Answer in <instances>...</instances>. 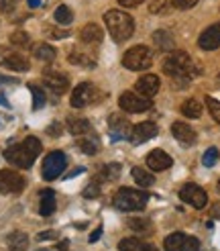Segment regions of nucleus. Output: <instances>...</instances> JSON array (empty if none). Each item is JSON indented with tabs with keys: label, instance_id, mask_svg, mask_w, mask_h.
<instances>
[{
	"label": "nucleus",
	"instance_id": "12",
	"mask_svg": "<svg viewBox=\"0 0 220 251\" xmlns=\"http://www.w3.org/2000/svg\"><path fill=\"white\" fill-rule=\"evenodd\" d=\"M92 96H94V86L90 82H82L76 86V90L71 92V100L69 104L73 108H84L92 102Z\"/></svg>",
	"mask_w": 220,
	"mask_h": 251
},
{
	"label": "nucleus",
	"instance_id": "17",
	"mask_svg": "<svg viewBox=\"0 0 220 251\" xmlns=\"http://www.w3.org/2000/svg\"><path fill=\"white\" fill-rule=\"evenodd\" d=\"M171 135H174L176 139L179 143H183V145H192L196 141V131L190 127L188 123H181V121L171 125Z\"/></svg>",
	"mask_w": 220,
	"mask_h": 251
},
{
	"label": "nucleus",
	"instance_id": "52",
	"mask_svg": "<svg viewBox=\"0 0 220 251\" xmlns=\"http://www.w3.org/2000/svg\"><path fill=\"white\" fill-rule=\"evenodd\" d=\"M82 172H84V168H76V170H73V172H69V174H67V180H69V178H73V176H78V174H82Z\"/></svg>",
	"mask_w": 220,
	"mask_h": 251
},
{
	"label": "nucleus",
	"instance_id": "6",
	"mask_svg": "<svg viewBox=\"0 0 220 251\" xmlns=\"http://www.w3.org/2000/svg\"><path fill=\"white\" fill-rule=\"evenodd\" d=\"M66 166H67V157H66V153H61V151H51V153H47L45 159H43V168H41L43 180H55V178H59V176L64 174Z\"/></svg>",
	"mask_w": 220,
	"mask_h": 251
},
{
	"label": "nucleus",
	"instance_id": "21",
	"mask_svg": "<svg viewBox=\"0 0 220 251\" xmlns=\"http://www.w3.org/2000/svg\"><path fill=\"white\" fill-rule=\"evenodd\" d=\"M67 131L71 135H76V137H82V135H88L92 131V125H90V121H86V119L71 117V119H67Z\"/></svg>",
	"mask_w": 220,
	"mask_h": 251
},
{
	"label": "nucleus",
	"instance_id": "51",
	"mask_svg": "<svg viewBox=\"0 0 220 251\" xmlns=\"http://www.w3.org/2000/svg\"><path fill=\"white\" fill-rule=\"evenodd\" d=\"M27 4L31 8H37V6H41V0H27Z\"/></svg>",
	"mask_w": 220,
	"mask_h": 251
},
{
	"label": "nucleus",
	"instance_id": "38",
	"mask_svg": "<svg viewBox=\"0 0 220 251\" xmlns=\"http://www.w3.org/2000/svg\"><path fill=\"white\" fill-rule=\"evenodd\" d=\"M98 196H100V184H98V182H92L90 186H86L84 198H98Z\"/></svg>",
	"mask_w": 220,
	"mask_h": 251
},
{
	"label": "nucleus",
	"instance_id": "35",
	"mask_svg": "<svg viewBox=\"0 0 220 251\" xmlns=\"http://www.w3.org/2000/svg\"><path fill=\"white\" fill-rule=\"evenodd\" d=\"M218 157H220V151H218L216 147H210V149H206V153H204V157H202V164H204L206 168H212V166H216Z\"/></svg>",
	"mask_w": 220,
	"mask_h": 251
},
{
	"label": "nucleus",
	"instance_id": "10",
	"mask_svg": "<svg viewBox=\"0 0 220 251\" xmlns=\"http://www.w3.org/2000/svg\"><path fill=\"white\" fill-rule=\"evenodd\" d=\"M179 198L183 200V202H188L190 206H194V208H204L206 202H208V194L196 184H186L183 186L179 190Z\"/></svg>",
	"mask_w": 220,
	"mask_h": 251
},
{
	"label": "nucleus",
	"instance_id": "1",
	"mask_svg": "<svg viewBox=\"0 0 220 251\" xmlns=\"http://www.w3.org/2000/svg\"><path fill=\"white\" fill-rule=\"evenodd\" d=\"M39 153H41V141L37 137H27L22 143L10 145L8 149H4V159H8L17 168L29 170Z\"/></svg>",
	"mask_w": 220,
	"mask_h": 251
},
{
	"label": "nucleus",
	"instance_id": "46",
	"mask_svg": "<svg viewBox=\"0 0 220 251\" xmlns=\"http://www.w3.org/2000/svg\"><path fill=\"white\" fill-rule=\"evenodd\" d=\"M100 237H102V227H98L92 235H90V243H94V241H98V239H100Z\"/></svg>",
	"mask_w": 220,
	"mask_h": 251
},
{
	"label": "nucleus",
	"instance_id": "41",
	"mask_svg": "<svg viewBox=\"0 0 220 251\" xmlns=\"http://www.w3.org/2000/svg\"><path fill=\"white\" fill-rule=\"evenodd\" d=\"M17 4H19V0H0V10L10 12V10H15Z\"/></svg>",
	"mask_w": 220,
	"mask_h": 251
},
{
	"label": "nucleus",
	"instance_id": "14",
	"mask_svg": "<svg viewBox=\"0 0 220 251\" xmlns=\"http://www.w3.org/2000/svg\"><path fill=\"white\" fill-rule=\"evenodd\" d=\"M157 125L151 123V121H145V123H139V125H134L132 127V133H131V141L134 145H139V143H145V141H149L153 139V137L157 135Z\"/></svg>",
	"mask_w": 220,
	"mask_h": 251
},
{
	"label": "nucleus",
	"instance_id": "25",
	"mask_svg": "<svg viewBox=\"0 0 220 251\" xmlns=\"http://www.w3.org/2000/svg\"><path fill=\"white\" fill-rule=\"evenodd\" d=\"M186 237H188V235H183V233L167 235L165 241H163L165 251H186Z\"/></svg>",
	"mask_w": 220,
	"mask_h": 251
},
{
	"label": "nucleus",
	"instance_id": "30",
	"mask_svg": "<svg viewBox=\"0 0 220 251\" xmlns=\"http://www.w3.org/2000/svg\"><path fill=\"white\" fill-rule=\"evenodd\" d=\"M131 174H132V180L137 182L141 188H149V186H153V176L147 172V170H143V168H132Z\"/></svg>",
	"mask_w": 220,
	"mask_h": 251
},
{
	"label": "nucleus",
	"instance_id": "55",
	"mask_svg": "<svg viewBox=\"0 0 220 251\" xmlns=\"http://www.w3.org/2000/svg\"><path fill=\"white\" fill-rule=\"evenodd\" d=\"M218 192H220V180H218Z\"/></svg>",
	"mask_w": 220,
	"mask_h": 251
},
{
	"label": "nucleus",
	"instance_id": "5",
	"mask_svg": "<svg viewBox=\"0 0 220 251\" xmlns=\"http://www.w3.org/2000/svg\"><path fill=\"white\" fill-rule=\"evenodd\" d=\"M153 64V51L147 45H134L122 57V66L131 72H139V70H149Z\"/></svg>",
	"mask_w": 220,
	"mask_h": 251
},
{
	"label": "nucleus",
	"instance_id": "36",
	"mask_svg": "<svg viewBox=\"0 0 220 251\" xmlns=\"http://www.w3.org/2000/svg\"><path fill=\"white\" fill-rule=\"evenodd\" d=\"M206 106H208V110H210L212 119L220 125V102L216 98H212V96H206Z\"/></svg>",
	"mask_w": 220,
	"mask_h": 251
},
{
	"label": "nucleus",
	"instance_id": "7",
	"mask_svg": "<svg viewBox=\"0 0 220 251\" xmlns=\"http://www.w3.org/2000/svg\"><path fill=\"white\" fill-rule=\"evenodd\" d=\"M118 106L125 112H143L153 108V100L134 92H122L118 98Z\"/></svg>",
	"mask_w": 220,
	"mask_h": 251
},
{
	"label": "nucleus",
	"instance_id": "43",
	"mask_svg": "<svg viewBox=\"0 0 220 251\" xmlns=\"http://www.w3.org/2000/svg\"><path fill=\"white\" fill-rule=\"evenodd\" d=\"M47 135H49V137H59V135H61V125H59V123L49 125V127H47Z\"/></svg>",
	"mask_w": 220,
	"mask_h": 251
},
{
	"label": "nucleus",
	"instance_id": "50",
	"mask_svg": "<svg viewBox=\"0 0 220 251\" xmlns=\"http://www.w3.org/2000/svg\"><path fill=\"white\" fill-rule=\"evenodd\" d=\"M17 80L15 78H4V76H0V84H15Z\"/></svg>",
	"mask_w": 220,
	"mask_h": 251
},
{
	"label": "nucleus",
	"instance_id": "22",
	"mask_svg": "<svg viewBox=\"0 0 220 251\" xmlns=\"http://www.w3.org/2000/svg\"><path fill=\"white\" fill-rule=\"evenodd\" d=\"M118 176H120V164H106L100 172H98L94 182H98V184H102V182H114V180H118Z\"/></svg>",
	"mask_w": 220,
	"mask_h": 251
},
{
	"label": "nucleus",
	"instance_id": "15",
	"mask_svg": "<svg viewBox=\"0 0 220 251\" xmlns=\"http://www.w3.org/2000/svg\"><path fill=\"white\" fill-rule=\"evenodd\" d=\"M159 88H161V80H159L157 76H153V74H147V76H143L137 84H134V90H137L141 96H147L151 98L159 92Z\"/></svg>",
	"mask_w": 220,
	"mask_h": 251
},
{
	"label": "nucleus",
	"instance_id": "3",
	"mask_svg": "<svg viewBox=\"0 0 220 251\" xmlns=\"http://www.w3.org/2000/svg\"><path fill=\"white\" fill-rule=\"evenodd\" d=\"M104 23L108 27L110 37L118 43L131 39V35L134 31V21H132L131 15H127L125 10H108L104 15Z\"/></svg>",
	"mask_w": 220,
	"mask_h": 251
},
{
	"label": "nucleus",
	"instance_id": "40",
	"mask_svg": "<svg viewBox=\"0 0 220 251\" xmlns=\"http://www.w3.org/2000/svg\"><path fill=\"white\" fill-rule=\"evenodd\" d=\"M47 35L53 37V39H66V37H69V31L66 29H53V27H47Z\"/></svg>",
	"mask_w": 220,
	"mask_h": 251
},
{
	"label": "nucleus",
	"instance_id": "42",
	"mask_svg": "<svg viewBox=\"0 0 220 251\" xmlns=\"http://www.w3.org/2000/svg\"><path fill=\"white\" fill-rule=\"evenodd\" d=\"M186 251H200V241L196 237H186Z\"/></svg>",
	"mask_w": 220,
	"mask_h": 251
},
{
	"label": "nucleus",
	"instance_id": "37",
	"mask_svg": "<svg viewBox=\"0 0 220 251\" xmlns=\"http://www.w3.org/2000/svg\"><path fill=\"white\" fill-rule=\"evenodd\" d=\"M10 43L17 45V47H27L31 43V39H29V35L24 33V31H17V33L10 35Z\"/></svg>",
	"mask_w": 220,
	"mask_h": 251
},
{
	"label": "nucleus",
	"instance_id": "11",
	"mask_svg": "<svg viewBox=\"0 0 220 251\" xmlns=\"http://www.w3.org/2000/svg\"><path fill=\"white\" fill-rule=\"evenodd\" d=\"M43 82L53 94H64V92H67V88H69V80H67L66 74H61L57 70H51V68H47L43 72Z\"/></svg>",
	"mask_w": 220,
	"mask_h": 251
},
{
	"label": "nucleus",
	"instance_id": "13",
	"mask_svg": "<svg viewBox=\"0 0 220 251\" xmlns=\"http://www.w3.org/2000/svg\"><path fill=\"white\" fill-rule=\"evenodd\" d=\"M198 45H200V49H204V51H214V49L220 47V23L210 25V27L200 35Z\"/></svg>",
	"mask_w": 220,
	"mask_h": 251
},
{
	"label": "nucleus",
	"instance_id": "32",
	"mask_svg": "<svg viewBox=\"0 0 220 251\" xmlns=\"http://www.w3.org/2000/svg\"><path fill=\"white\" fill-rule=\"evenodd\" d=\"M127 225H129V229L137 231V233H147V231L151 229V221L149 219H143V217H132V219L127 221Z\"/></svg>",
	"mask_w": 220,
	"mask_h": 251
},
{
	"label": "nucleus",
	"instance_id": "18",
	"mask_svg": "<svg viewBox=\"0 0 220 251\" xmlns=\"http://www.w3.org/2000/svg\"><path fill=\"white\" fill-rule=\"evenodd\" d=\"M2 66L6 70H12V72H29V68H31L29 59L22 53H6L2 57Z\"/></svg>",
	"mask_w": 220,
	"mask_h": 251
},
{
	"label": "nucleus",
	"instance_id": "29",
	"mask_svg": "<svg viewBox=\"0 0 220 251\" xmlns=\"http://www.w3.org/2000/svg\"><path fill=\"white\" fill-rule=\"evenodd\" d=\"M69 59V64L73 66H82V68H96V59H92L90 55H86V53H80V51H71L67 55Z\"/></svg>",
	"mask_w": 220,
	"mask_h": 251
},
{
	"label": "nucleus",
	"instance_id": "26",
	"mask_svg": "<svg viewBox=\"0 0 220 251\" xmlns=\"http://www.w3.org/2000/svg\"><path fill=\"white\" fill-rule=\"evenodd\" d=\"M78 147L86 155H96L100 151V141H98V137H92V131H90L88 137H84V139L78 141Z\"/></svg>",
	"mask_w": 220,
	"mask_h": 251
},
{
	"label": "nucleus",
	"instance_id": "34",
	"mask_svg": "<svg viewBox=\"0 0 220 251\" xmlns=\"http://www.w3.org/2000/svg\"><path fill=\"white\" fill-rule=\"evenodd\" d=\"M141 241L134 239V237H127V239H122L118 243V251H141Z\"/></svg>",
	"mask_w": 220,
	"mask_h": 251
},
{
	"label": "nucleus",
	"instance_id": "19",
	"mask_svg": "<svg viewBox=\"0 0 220 251\" xmlns=\"http://www.w3.org/2000/svg\"><path fill=\"white\" fill-rule=\"evenodd\" d=\"M102 37H104V33H102V29L98 27L96 23H88V25H84L82 31H80V39H82L84 43H88V45H96V43H100V41H102Z\"/></svg>",
	"mask_w": 220,
	"mask_h": 251
},
{
	"label": "nucleus",
	"instance_id": "33",
	"mask_svg": "<svg viewBox=\"0 0 220 251\" xmlns=\"http://www.w3.org/2000/svg\"><path fill=\"white\" fill-rule=\"evenodd\" d=\"M29 90L33 94V108L35 110H39L45 106V92H43V88L39 86H35V84H29Z\"/></svg>",
	"mask_w": 220,
	"mask_h": 251
},
{
	"label": "nucleus",
	"instance_id": "31",
	"mask_svg": "<svg viewBox=\"0 0 220 251\" xmlns=\"http://www.w3.org/2000/svg\"><path fill=\"white\" fill-rule=\"evenodd\" d=\"M55 23H59V25H71V21H73V12H71V8L69 6H66V4H59L57 8H55Z\"/></svg>",
	"mask_w": 220,
	"mask_h": 251
},
{
	"label": "nucleus",
	"instance_id": "44",
	"mask_svg": "<svg viewBox=\"0 0 220 251\" xmlns=\"http://www.w3.org/2000/svg\"><path fill=\"white\" fill-rule=\"evenodd\" d=\"M141 2H145V0H118V4L125 6V8H134V6H139Z\"/></svg>",
	"mask_w": 220,
	"mask_h": 251
},
{
	"label": "nucleus",
	"instance_id": "20",
	"mask_svg": "<svg viewBox=\"0 0 220 251\" xmlns=\"http://www.w3.org/2000/svg\"><path fill=\"white\" fill-rule=\"evenodd\" d=\"M41 200H39V212H41V217H51L53 212H55V206H57V202H55V192L53 190H41Z\"/></svg>",
	"mask_w": 220,
	"mask_h": 251
},
{
	"label": "nucleus",
	"instance_id": "16",
	"mask_svg": "<svg viewBox=\"0 0 220 251\" xmlns=\"http://www.w3.org/2000/svg\"><path fill=\"white\" fill-rule=\"evenodd\" d=\"M145 164L149 166L153 172H165L167 168H171V164H174V159H171L165 151H161V149H153V151L147 155Z\"/></svg>",
	"mask_w": 220,
	"mask_h": 251
},
{
	"label": "nucleus",
	"instance_id": "49",
	"mask_svg": "<svg viewBox=\"0 0 220 251\" xmlns=\"http://www.w3.org/2000/svg\"><path fill=\"white\" fill-rule=\"evenodd\" d=\"M141 251H159V249L153 247V245H149V243H143V245H141Z\"/></svg>",
	"mask_w": 220,
	"mask_h": 251
},
{
	"label": "nucleus",
	"instance_id": "27",
	"mask_svg": "<svg viewBox=\"0 0 220 251\" xmlns=\"http://www.w3.org/2000/svg\"><path fill=\"white\" fill-rule=\"evenodd\" d=\"M181 115L188 119H200L202 117V102L196 98H190L181 104Z\"/></svg>",
	"mask_w": 220,
	"mask_h": 251
},
{
	"label": "nucleus",
	"instance_id": "28",
	"mask_svg": "<svg viewBox=\"0 0 220 251\" xmlns=\"http://www.w3.org/2000/svg\"><path fill=\"white\" fill-rule=\"evenodd\" d=\"M33 55L37 59H41V61H53L55 55H57V51H55L51 45H47V43H37L33 47Z\"/></svg>",
	"mask_w": 220,
	"mask_h": 251
},
{
	"label": "nucleus",
	"instance_id": "23",
	"mask_svg": "<svg viewBox=\"0 0 220 251\" xmlns=\"http://www.w3.org/2000/svg\"><path fill=\"white\" fill-rule=\"evenodd\" d=\"M153 41H155L157 49H161V51H176V41L167 31H155Z\"/></svg>",
	"mask_w": 220,
	"mask_h": 251
},
{
	"label": "nucleus",
	"instance_id": "9",
	"mask_svg": "<svg viewBox=\"0 0 220 251\" xmlns=\"http://www.w3.org/2000/svg\"><path fill=\"white\" fill-rule=\"evenodd\" d=\"M108 131H110V137L114 141H120V139H131V133H132V125L129 123V119H125L122 115H110L108 117Z\"/></svg>",
	"mask_w": 220,
	"mask_h": 251
},
{
	"label": "nucleus",
	"instance_id": "56",
	"mask_svg": "<svg viewBox=\"0 0 220 251\" xmlns=\"http://www.w3.org/2000/svg\"><path fill=\"white\" fill-rule=\"evenodd\" d=\"M41 251H45V249H41Z\"/></svg>",
	"mask_w": 220,
	"mask_h": 251
},
{
	"label": "nucleus",
	"instance_id": "39",
	"mask_svg": "<svg viewBox=\"0 0 220 251\" xmlns=\"http://www.w3.org/2000/svg\"><path fill=\"white\" fill-rule=\"evenodd\" d=\"M169 2L174 4L176 8H179V10H188V8L198 4V0H169Z\"/></svg>",
	"mask_w": 220,
	"mask_h": 251
},
{
	"label": "nucleus",
	"instance_id": "8",
	"mask_svg": "<svg viewBox=\"0 0 220 251\" xmlns=\"http://www.w3.org/2000/svg\"><path fill=\"white\" fill-rule=\"evenodd\" d=\"M24 178L12 170H0V192L2 194H17L24 190Z\"/></svg>",
	"mask_w": 220,
	"mask_h": 251
},
{
	"label": "nucleus",
	"instance_id": "54",
	"mask_svg": "<svg viewBox=\"0 0 220 251\" xmlns=\"http://www.w3.org/2000/svg\"><path fill=\"white\" fill-rule=\"evenodd\" d=\"M216 82H218V86H220V74H218V78H216Z\"/></svg>",
	"mask_w": 220,
	"mask_h": 251
},
{
	"label": "nucleus",
	"instance_id": "53",
	"mask_svg": "<svg viewBox=\"0 0 220 251\" xmlns=\"http://www.w3.org/2000/svg\"><path fill=\"white\" fill-rule=\"evenodd\" d=\"M0 104H2V106H8V100H6L2 94H0Z\"/></svg>",
	"mask_w": 220,
	"mask_h": 251
},
{
	"label": "nucleus",
	"instance_id": "48",
	"mask_svg": "<svg viewBox=\"0 0 220 251\" xmlns=\"http://www.w3.org/2000/svg\"><path fill=\"white\" fill-rule=\"evenodd\" d=\"M67 247H69V241H67V239H64V241L57 243V249H59V251H67Z\"/></svg>",
	"mask_w": 220,
	"mask_h": 251
},
{
	"label": "nucleus",
	"instance_id": "45",
	"mask_svg": "<svg viewBox=\"0 0 220 251\" xmlns=\"http://www.w3.org/2000/svg\"><path fill=\"white\" fill-rule=\"evenodd\" d=\"M55 237H57L55 231H45V233H39V235H37V239H39V241H47V239H55Z\"/></svg>",
	"mask_w": 220,
	"mask_h": 251
},
{
	"label": "nucleus",
	"instance_id": "4",
	"mask_svg": "<svg viewBox=\"0 0 220 251\" xmlns=\"http://www.w3.org/2000/svg\"><path fill=\"white\" fill-rule=\"evenodd\" d=\"M147 200H149V194L143 190H134V188H120V190L114 194V206L118 210H141Z\"/></svg>",
	"mask_w": 220,
	"mask_h": 251
},
{
	"label": "nucleus",
	"instance_id": "47",
	"mask_svg": "<svg viewBox=\"0 0 220 251\" xmlns=\"http://www.w3.org/2000/svg\"><path fill=\"white\" fill-rule=\"evenodd\" d=\"M212 217H214V219H220V202L212 204Z\"/></svg>",
	"mask_w": 220,
	"mask_h": 251
},
{
	"label": "nucleus",
	"instance_id": "24",
	"mask_svg": "<svg viewBox=\"0 0 220 251\" xmlns=\"http://www.w3.org/2000/svg\"><path fill=\"white\" fill-rule=\"evenodd\" d=\"M6 245L12 251H24V249L29 247V237L24 235V233H21V231H12L6 237Z\"/></svg>",
	"mask_w": 220,
	"mask_h": 251
},
{
	"label": "nucleus",
	"instance_id": "2",
	"mask_svg": "<svg viewBox=\"0 0 220 251\" xmlns=\"http://www.w3.org/2000/svg\"><path fill=\"white\" fill-rule=\"evenodd\" d=\"M163 72L177 80H192L200 74V68L186 51H174L169 57H165Z\"/></svg>",
	"mask_w": 220,
	"mask_h": 251
}]
</instances>
